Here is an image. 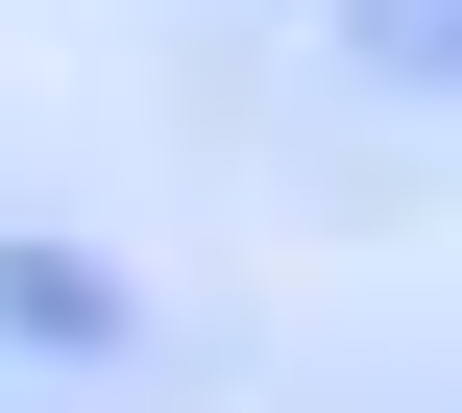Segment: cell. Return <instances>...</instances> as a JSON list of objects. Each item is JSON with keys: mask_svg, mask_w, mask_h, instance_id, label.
<instances>
[{"mask_svg": "<svg viewBox=\"0 0 462 413\" xmlns=\"http://www.w3.org/2000/svg\"><path fill=\"white\" fill-rule=\"evenodd\" d=\"M390 49H414V73H462V0H390Z\"/></svg>", "mask_w": 462, "mask_h": 413, "instance_id": "6da1fadb", "label": "cell"}]
</instances>
